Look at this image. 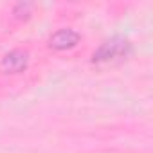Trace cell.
I'll list each match as a JSON object with an SVG mask.
<instances>
[{
  "label": "cell",
  "instance_id": "obj_3",
  "mask_svg": "<svg viewBox=\"0 0 153 153\" xmlns=\"http://www.w3.org/2000/svg\"><path fill=\"white\" fill-rule=\"evenodd\" d=\"M79 40H81L79 33H76L74 29H59L49 38V47L52 51H67L76 47Z\"/></svg>",
  "mask_w": 153,
  "mask_h": 153
},
{
  "label": "cell",
  "instance_id": "obj_2",
  "mask_svg": "<svg viewBox=\"0 0 153 153\" xmlns=\"http://www.w3.org/2000/svg\"><path fill=\"white\" fill-rule=\"evenodd\" d=\"M29 65V54L22 49H15L7 52L0 61V70L4 74H20Z\"/></svg>",
  "mask_w": 153,
  "mask_h": 153
},
{
  "label": "cell",
  "instance_id": "obj_1",
  "mask_svg": "<svg viewBox=\"0 0 153 153\" xmlns=\"http://www.w3.org/2000/svg\"><path fill=\"white\" fill-rule=\"evenodd\" d=\"M131 52V45L126 38L121 36H114L108 42H105L92 56V63L101 65V63H114V61H121L124 59L128 54Z\"/></svg>",
  "mask_w": 153,
  "mask_h": 153
}]
</instances>
